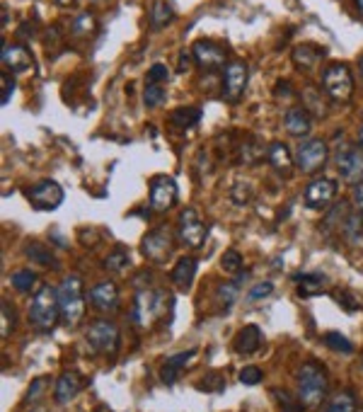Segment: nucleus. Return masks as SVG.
<instances>
[{"label":"nucleus","instance_id":"a211bd4d","mask_svg":"<svg viewBox=\"0 0 363 412\" xmlns=\"http://www.w3.org/2000/svg\"><path fill=\"white\" fill-rule=\"evenodd\" d=\"M284 126L291 136H307L312 131V119L305 107H291L284 114Z\"/></svg>","mask_w":363,"mask_h":412},{"label":"nucleus","instance_id":"37998d69","mask_svg":"<svg viewBox=\"0 0 363 412\" xmlns=\"http://www.w3.org/2000/svg\"><path fill=\"white\" fill-rule=\"evenodd\" d=\"M332 299L337 301L339 306H342L344 311H349V313H354V311H359L361 308V304L354 299V294H349V291H344V289H339V291H334L332 294Z\"/></svg>","mask_w":363,"mask_h":412},{"label":"nucleus","instance_id":"f3484780","mask_svg":"<svg viewBox=\"0 0 363 412\" xmlns=\"http://www.w3.org/2000/svg\"><path fill=\"white\" fill-rule=\"evenodd\" d=\"M90 304L100 313H114L119 308V289L112 282H97L90 289Z\"/></svg>","mask_w":363,"mask_h":412},{"label":"nucleus","instance_id":"dca6fc26","mask_svg":"<svg viewBox=\"0 0 363 412\" xmlns=\"http://www.w3.org/2000/svg\"><path fill=\"white\" fill-rule=\"evenodd\" d=\"M0 61H3V65L8 70H13V73H27V70L34 68V58H32V54L27 51L25 46H20V44H5L3 42Z\"/></svg>","mask_w":363,"mask_h":412},{"label":"nucleus","instance_id":"6e6552de","mask_svg":"<svg viewBox=\"0 0 363 412\" xmlns=\"http://www.w3.org/2000/svg\"><path fill=\"white\" fill-rule=\"evenodd\" d=\"M327 158H329V148L320 139L302 141L298 146V151H295V165H298V170L305 175H312V173H317V170H322Z\"/></svg>","mask_w":363,"mask_h":412},{"label":"nucleus","instance_id":"9d476101","mask_svg":"<svg viewBox=\"0 0 363 412\" xmlns=\"http://www.w3.org/2000/svg\"><path fill=\"white\" fill-rule=\"evenodd\" d=\"M63 187L58 182H53V180H42V182L32 185L30 189H27V199H30V204L34 208H39V211H53V208H58L63 204Z\"/></svg>","mask_w":363,"mask_h":412},{"label":"nucleus","instance_id":"423d86ee","mask_svg":"<svg viewBox=\"0 0 363 412\" xmlns=\"http://www.w3.org/2000/svg\"><path fill=\"white\" fill-rule=\"evenodd\" d=\"M85 339L95 351L107 356H114L119 351V342H121V335L119 327L114 325L112 320H95L85 332Z\"/></svg>","mask_w":363,"mask_h":412},{"label":"nucleus","instance_id":"f704fd0d","mask_svg":"<svg viewBox=\"0 0 363 412\" xmlns=\"http://www.w3.org/2000/svg\"><path fill=\"white\" fill-rule=\"evenodd\" d=\"M10 284H13V289L20 291V294H30L37 284V274L30 272V269H18V272L10 277Z\"/></svg>","mask_w":363,"mask_h":412},{"label":"nucleus","instance_id":"603ef678","mask_svg":"<svg viewBox=\"0 0 363 412\" xmlns=\"http://www.w3.org/2000/svg\"><path fill=\"white\" fill-rule=\"evenodd\" d=\"M276 95L291 97V82H288V80H279V82H276Z\"/></svg>","mask_w":363,"mask_h":412},{"label":"nucleus","instance_id":"2f4dec72","mask_svg":"<svg viewBox=\"0 0 363 412\" xmlns=\"http://www.w3.org/2000/svg\"><path fill=\"white\" fill-rule=\"evenodd\" d=\"M129 265H131V257H129V250H124V247H117V250H112L104 257V269H109L114 274H124Z\"/></svg>","mask_w":363,"mask_h":412},{"label":"nucleus","instance_id":"cd10ccee","mask_svg":"<svg viewBox=\"0 0 363 412\" xmlns=\"http://www.w3.org/2000/svg\"><path fill=\"white\" fill-rule=\"evenodd\" d=\"M148 20H151L153 30H163V27H167L170 22L174 20V13H172V8H170V5L165 3V0H155V3L151 5Z\"/></svg>","mask_w":363,"mask_h":412},{"label":"nucleus","instance_id":"a878e982","mask_svg":"<svg viewBox=\"0 0 363 412\" xmlns=\"http://www.w3.org/2000/svg\"><path fill=\"white\" fill-rule=\"evenodd\" d=\"M324 274H317V272H310V274H298L295 277V284H298V294L302 299H310V296H317L324 291Z\"/></svg>","mask_w":363,"mask_h":412},{"label":"nucleus","instance_id":"13d9d810","mask_svg":"<svg viewBox=\"0 0 363 412\" xmlns=\"http://www.w3.org/2000/svg\"><path fill=\"white\" fill-rule=\"evenodd\" d=\"M30 412H49L46 408H34V410H30Z\"/></svg>","mask_w":363,"mask_h":412},{"label":"nucleus","instance_id":"9b49d317","mask_svg":"<svg viewBox=\"0 0 363 412\" xmlns=\"http://www.w3.org/2000/svg\"><path fill=\"white\" fill-rule=\"evenodd\" d=\"M177 201V182L170 175H155L151 180V211L165 213Z\"/></svg>","mask_w":363,"mask_h":412},{"label":"nucleus","instance_id":"7c9ffc66","mask_svg":"<svg viewBox=\"0 0 363 412\" xmlns=\"http://www.w3.org/2000/svg\"><path fill=\"white\" fill-rule=\"evenodd\" d=\"M324 92L315 90V87H305L302 90V107L305 109H312V112L317 114V117H327V102H324Z\"/></svg>","mask_w":363,"mask_h":412},{"label":"nucleus","instance_id":"a18cd8bd","mask_svg":"<svg viewBox=\"0 0 363 412\" xmlns=\"http://www.w3.org/2000/svg\"><path fill=\"white\" fill-rule=\"evenodd\" d=\"M274 294V284L272 282H262V284H255V287L250 289V294H247V301H260V299H267V296Z\"/></svg>","mask_w":363,"mask_h":412},{"label":"nucleus","instance_id":"4468645a","mask_svg":"<svg viewBox=\"0 0 363 412\" xmlns=\"http://www.w3.org/2000/svg\"><path fill=\"white\" fill-rule=\"evenodd\" d=\"M191 56H194L196 65H201V68H206V70H216L225 63L228 51H225L221 44H216L211 39H196L194 46H191Z\"/></svg>","mask_w":363,"mask_h":412},{"label":"nucleus","instance_id":"1a4fd4ad","mask_svg":"<svg viewBox=\"0 0 363 412\" xmlns=\"http://www.w3.org/2000/svg\"><path fill=\"white\" fill-rule=\"evenodd\" d=\"M172 235H170L167 228H155L151 233L143 235L141 240V252L148 262L153 265H163L170 255H172Z\"/></svg>","mask_w":363,"mask_h":412},{"label":"nucleus","instance_id":"c03bdc74","mask_svg":"<svg viewBox=\"0 0 363 412\" xmlns=\"http://www.w3.org/2000/svg\"><path fill=\"white\" fill-rule=\"evenodd\" d=\"M264 378L262 369H257V366H245V369L240 371V383H245V386H257Z\"/></svg>","mask_w":363,"mask_h":412},{"label":"nucleus","instance_id":"bb28decb","mask_svg":"<svg viewBox=\"0 0 363 412\" xmlns=\"http://www.w3.org/2000/svg\"><path fill=\"white\" fill-rule=\"evenodd\" d=\"M201 119V109L199 107H177L172 114H170V124L174 129H191L196 126Z\"/></svg>","mask_w":363,"mask_h":412},{"label":"nucleus","instance_id":"3c124183","mask_svg":"<svg viewBox=\"0 0 363 412\" xmlns=\"http://www.w3.org/2000/svg\"><path fill=\"white\" fill-rule=\"evenodd\" d=\"M191 51H182L179 54V58H177V70L179 73H186V70H189V65H191Z\"/></svg>","mask_w":363,"mask_h":412},{"label":"nucleus","instance_id":"20e7f679","mask_svg":"<svg viewBox=\"0 0 363 412\" xmlns=\"http://www.w3.org/2000/svg\"><path fill=\"white\" fill-rule=\"evenodd\" d=\"M58 306H60V323L68 327L78 325L82 313H85V296H82L80 277H65L60 282Z\"/></svg>","mask_w":363,"mask_h":412},{"label":"nucleus","instance_id":"c756f323","mask_svg":"<svg viewBox=\"0 0 363 412\" xmlns=\"http://www.w3.org/2000/svg\"><path fill=\"white\" fill-rule=\"evenodd\" d=\"M320 412H356V398L351 391H342L337 393L332 400H327V403L322 405Z\"/></svg>","mask_w":363,"mask_h":412},{"label":"nucleus","instance_id":"4d7b16f0","mask_svg":"<svg viewBox=\"0 0 363 412\" xmlns=\"http://www.w3.org/2000/svg\"><path fill=\"white\" fill-rule=\"evenodd\" d=\"M359 70H361V80H363V56H361V61H359Z\"/></svg>","mask_w":363,"mask_h":412},{"label":"nucleus","instance_id":"864d4df0","mask_svg":"<svg viewBox=\"0 0 363 412\" xmlns=\"http://www.w3.org/2000/svg\"><path fill=\"white\" fill-rule=\"evenodd\" d=\"M18 35L22 37V39H32V37H34V25H20Z\"/></svg>","mask_w":363,"mask_h":412},{"label":"nucleus","instance_id":"58836bf2","mask_svg":"<svg viewBox=\"0 0 363 412\" xmlns=\"http://www.w3.org/2000/svg\"><path fill=\"white\" fill-rule=\"evenodd\" d=\"M223 388H225V378H223V373H218V371L206 373L203 381L199 383V391L203 393H221Z\"/></svg>","mask_w":363,"mask_h":412},{"label":"nucleus","instance_id":"ddd939ff","mask_svg":"<svg viewBox=\"0 0 363 412\" xmlns=\"http://www.w3.org/2000/svg\"><path fill=\"white\" fill-rule=\"evenodd\" d=\"M337 196V182L332 177H315L302 192V201L307 208H324Z\"/></svg>","mask_w":363,"mask_h":412},{"label":"nucleus","instance_id":"c85d7f7f","mask_svg":"<svg viewBox=\"0 0 363 412\" xmlns=\"http://www.w3.org/2000/svg\"><path fill=\"white\" fill-rule=\"evenodd\" d=\"M25 255L30 257V262H34V265H42V267H58L56 257L51 255V250H46V245L42 243H30L25 247Z\"/></svg>","mask_w":363,"mask_h":412},{"label":"nucleus","instance_id":"2eb2a0df","mask_svg":"<svg viewBox=\"0 0 363 412\" xmlns=\"http://www.w3.org/2000/svg\"><path fill=\"white\" fill-rule=\"evenodd\" d=\"M247 87V63L230 61L223 68V95L228 102H238Z\"/></svg>","mask_w":363,"mask_h":412},{"label":"nucleus","instance_id":"b1692460","mask_svg":"<svg viewBox=\"0 0 363 412\" xmlns=\"http://www.w3.org/2000/svg\"><path fill=\"white\" fill-rule=\"evenodd\" d=\"M196 277V260L194 257H182V260L172 269V284L182 291H186L191 287Z\"/></svg>","mask_w":363,"mask_h":412},{"label":"nucleus","instance_id":"49530a36","mask_svg":"<svg viewBox=\"0 0 363 412\" xmlns=\"http://www.w3.org/2000/svg\"><path fill=\"white\" fill-rule=\"evenodd\" d=\"M0 82H3V97H0V104H8L10 102V97H13V92H15V80L10 78V73L8 70H3L0 73Z\"/></svg>","mask_w":363,"mask_h":412},{"label":"nucleus","instance_id":"39448f33","mask_svg":"<svg viewBox=\"0 0 363 412\" xmlns=\"http://www.w3.org/2000/svg\"><path fill=\"white\" fill-rule=\"evenodd\" d=\"M322 92L332 102H349L354 97V78H351V70L344 63H334L324 70L322 75Z\"/></svg>","mask_w":363,"mask_h":412},{"label":"nucleus","instance_id":"f257e3e1","mask_svg":"<svg viewBox=\"0 0 363 412\" xmlns=\"http://www.w3.org/2000/svg\"><path fill=\"white\" fill-rule=\"evenodd\" d=\"M170 311H172V299H170L165 291L143 289L136 294L131 318H134V323L141 330H151L158 320H163L165 313H170Z\"/></svg>","mask_w":363,"mask_h":412},{"label":"nucleus","instance_id":"4c0bfd02","mask_svg":"<svg viewBox=\"0 0 363 412\" xmlns=\"http://www.w3.org/2000/svg\"><path fill=\"white\" fill-rule=\"evenodd\" d=\"M165 97H167L165 85H146V90H143V102H146V107H151V109L160 107V104L165 102Z\"/></svg>","mask_w":363,"mask_h":412},{"label":"nucleus","instance_id":"79ce46f5","mask_svg":"<svg viewBox=\"0 0 363 412\" xmlns=\"http://www.w3.org/2000/svg\"><path fill=\"white\" fill-rule=\"evenodd\" d=\"M221 267H223V272H228V274H238L242 269V255L238 250H228L221 260Z\"/></svg>","mask_w":363,"mask_h":412},{"label":"nucleus","instance_id":"e433bc0d","mask_svg":"<svg viewBox=\"0 0 363 412\" xmlns=\"http://www.w3.org/2000/svg\"><path fill=\"white\" fill-rule=\"evenodd\" d=\"M322 342L327 344L332 351H339V354H351V351H354V344H351L349 339H346L344 335H339V332H324Z\"/></svg>","mask_w":363,"mask_h":412},{"label":"nucleus","instance_id":"5fc2aeb1","mask_svg":"<svg viewBox=\"0 0 363 412\" xmlns=\"http://www.w3.org/2000/svg\"><path fill=\"white\" fill-rule=\"evenodd\" d=\"M56 5H60V8H68V5H73L75 0H53Z\"/></svg>","mask_w":363,"mask_h":412},{"label":"nucleus","instance_id":"680f3d73","mask_svg":"<svg viewBox=\"0 0 363 412\" xmlns=\"http://www.w3.org/2000/svg\"><path fill=\"white\" fill-rule=\"evenodd\" d=\"M95 3H107V0H95Z\"/></svg>","mask_w":363,"mask_h":412},{"label":"nucleus","instance_id":"6ab92c4d","mask_svg":"<svg viewBox=\"0 0 363 412\" xmlns=\"http://www.w3.org/2000/svg\"><path fill=\"white\" fill-rule=\"evenodd\" d=\"M262 342H264V335H262V330L257 327V325H245L240 330L238 335H235V339H233V347L238 354H255L257 349L262 347Z\"/></svg>","mask_w":363,"mask_h":412},{"label":"nucleus","instance_id":"f03ea898","mask_svg":"<svg viewBox=\"0 0 363 412\" xmlns=\"http://www.w3.org/2000/svg\"><path fill=\"white\" fill-rule=\"evenodd\" d=\"M329 388L327 371L317 361H305L298 371V400L305 408H317L324 403Z\"/></svg>","mask_w":363,"mask_h":412},{"label":"nucleus","instance_id":"4be33fe9","mask_svg":"<svg viewBox=\"0 0 363 412\" xmlns=\"http://www.w3.org/2000/svg\"><path fill=\"white\" fill-rule=\"evenodd\" d=\"M267 161L272 163V168L276 170L279 175H284V177H288L291 170H293V156H291L288 146L281 144V141H274V144H269Z\"/></svg>","mask_w":363,"mask_h":412},{"label":"nucleus","instance_id":"8fccbe9b","mask_svg":"<svg viewBox=\"0 0 363 412\" xmlns=\"http://www.w3.org/2000/svg\"><path fill=\"white\" fill-rule=\"evenodd\" d=\"M233 199L238 201H247L250 199V185H235V189H233Z\"/></svg>","mask_w":363,"mask_h":412},{"label":"nucleus","instance_id":"7ed1b4c3","mask_svg":"<svg viewBox=\"0 0 363 412\" xmlns=\"http://www.w3.org/2000/svg\"><path fill=\"white\" fill-rule=\"evenodd\" d=\"M30 318L34 323L37 330H53V325L58 323L60 318V306H58V291L49 284H42L37 289V294L32 296V304H30Z\"/></svg>","mask_w":363,"mask_h":412},{"label":"nucleus","instance_id":"a19ab883","mask_svg":"<svg viewBox=\"0 0 363 412\" xmlns=\"http://www.w3.org/2000/svg\"><path fill=\"white\" fill-rule=\"evenodd\" d=\"M170 78V70L165 63H153L151 70L146 73V85H165Z\"/></svg>","mask_w":363,"mask_h":412},{"label":"nucleus","instance_id":"393cba45","mask_svg":"<svg viewBox=\"0 0 363 412\" xmlns=\"http://www.w3.org/2000/svg\"><path fill=\"white\" fill-rule=\"evenodd\" d=\"M267 151L269 148H264L262 141L257 139V136H247V139L242 141L240 148H238V161L242 165H255V163H260L264 156H267Z\"/></svg>","mask_w":363,"mask_h":412},{"label":"nucleus","instance_id":"0eeeda50","mask_svg":"<svg viewBox=\"0 0 363 412\" xmlns=\"http://www.w3.org/2000/svg\"><path fill=\"white\" fill-rule=\"evenodd\" d=\"M177 235L179 240L191 250H199L203 247V240L208 235V226L199 218V213L194 208H184L179 213V221H177Z\"/></svg>","mask_w":363,"mask_h":412},{"label":"nucleus","instance_id":"c9c22d12","mask_svg":"<svg viewBox=\"0 0 363 412\" xmlns=\"http://www.w3.org/2000/svg\"><path fill=\"white\" fill-rule=\"evenodd\" d=\"M0 318H3V323H0V337L3 339H8L10 335H13V330H15V308L10 306V301H3L0 304Z\"/></svg>","mask_w":363,"mask_h":412},{"label":"nucleus","instance_id":"412c9836","mask_svg":"<svg viewBox=\"0 0 363 412\" xmlns=\"http://www.w3.org/2000/svg\"><path fill=\"white\" fill-rule=\"evenodd\" d=\"M194 356H196V349H186V351H179V354H172L170 359H165V364L160 369L163 383H167V386L177 383L182 369H184V366L189 364V359H194Z\"/></svg>","mask_w":363,"mask_h":412},{"label":"nucleus","instance_id":"052dcab7","mask_svg":"<svg viewBox=\"0 0 363 412\" xmlns=\"http://www.w3.org/2000/svg\"><path fill=\"white\" fill-rule=\"evenodd\" d=\"M97 412H112V410H109V408H97Z\"/></svg>","mask_w":363,"mask_h":412},{"label":"nucleus","instance_id":"6e6d98bb","mask_svg":"<svg viewBox=\"0 0 363 412\" xmlns=\"http://www.w3.org/2000/svg\"><path fill=\"white\" fill-rule=\"evenodd\" d=\"M359 144H361V148H363V126H361V131H359Z\"/></svg>","mask_w":363,"mask_h":412},{"label":"nucleus","instance_id":"bf43d9fd","mask_svg":"<svg viewBox=\"0 0 363 412\" xmlns=\"http://www.w3.org/2000/svg\"><path fill=\"white\" fill-rule=\"evenodd\" d=\"M356 5H359V10L363 13V0H356Z\"/></svg>","mask_w":363,"mask_h":412},{"label":"nucleus","instance_id":"09e8293b","mask_svg":"<svg viewBox=\"0 0 363 412\" xmlns=\"http://www.w3.org/2000/svg\"><path fill=\"white\" fill-rule=\"evenodd\" d=\"M351 201H354V211L363 218V182L354 185V189H351Z\"/></svg>","mask_w":363,"mask_h":412},{"label":"nucleus","instance_id":"473e14b6","mask_svg":"<svg viewBox=\"0 0 363 412\" xmlns=\"http://www.w3.org/2000/svg\"><path fill=\"white\" fill-rule=\"evenodd\" d=\"M240 284H242V277L235 279V282H225V284H221V287H218V304H221L223 311H230V308H233L235 301H238Z\"/></svg>","mask_w":363,"mask_h":412},{"label":"nucleus","instance_id":"5701e85b","mask_svg":"<svg viewBox=\"0 0 363 412\" xmlns=\"http://www.w3.org/2000/svg\"><path fill=\"white\" fill-rule=\"evenodd\" d=\"M324 58V49H317L312 44H300L293 49V63L302 70H312Z\"/></svg>","mask_w":363,"mask_h":412},{"label":"nucleus","instance_id":"72a5a7b5","mask_svg":"<svg viewBox=\"0 0 363 412\" xmlns=\"http://www.w3.org/2000/svg\"><path fill=\"white\" fill-rule=\"evenodd\" d=\"M70 32H73V37H87L92 35V32H97V20L92 13H80L78 18L73 20V25H70Z\"/></svg>","mask_w":363,"mask_h":412},{"label":"nucleus","instance_id":"f8f14e48","mask_svg":"<svg viewBox=\"0 0 363 412\" xmlns=\"http://www.w3.org/2000/svg\"><path fill=\"white\" fill-rule=\"evenodd\" d=\"M334 165L346 182H363V148L342 146L334 156Z\"/></svg>","mask_w":363,"mask_h":412},{"label":"nucleus","instance_id":"aec40b11","mask_svg":"<svg viewBox=\"0 0 363 412\" xmlns=\"http://www.w3.org/2000/svg\"><path fill=\"white\" fill-rule=\"evenodd\" d=\"M80 388H82V378H80L78 371L60 373L58 381H56V391H53V395H56V403H60V405L70 403V400L80 393Z\"/></svg>","mask_w":363,"mask_h":412},{"label":"nucleus","instance_id":"ea45409f","mask_svg":"<svg viewBox=\"0 0 363 412\" xmlns=\"http://www.w3.org/2000/svg\"><path fill=\"white\" fill-rule=\"evenodd\" d=\"M272 395L276 398V403H279V408H281V412H302V403H300V400H295L288 391H274Z\"/></svg>","mask_w":363,"mask_h":412},{"label":"nucleus","instance_id":"de8ad7c7","mask_svg":"<svg viewBox=\"0 0 363 412\" xmlns=\"http://www.w3.org/2000/svg\"><path fill=\"white\" fill-rule=\"evenodd\" d=\"M46 381H49L46 376H39L34 383H32L30 391H27V398H25L27 403H37V400H39V395L44 393V388H46Z\"/></svg>","mask_w":363,"mask_h":412}]
</instances>
